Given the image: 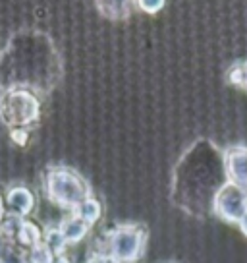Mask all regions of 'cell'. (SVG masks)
<instances>
[{
	"label": "cell",
	"mask_w": 247,
	"mask_h": 263,
	"mask_svg": "<svg viewBox=\"0 0 247 263\" xmlns=\"http://www.w3.org/2000/svg\"><path fill=\"white\" fill-rule=\"evenodd\" d=\"M75 215L83 219V221L87 222V224H93V222L99 221L100 217V203L97 199H93V197H87L83 203L75 207Z\"/></svg>",
	"instance_id": "cell-8"
},
{
	"label": "cell",
	"mask_w": 247,
	"mask_h": 263,
	"mask_svg": "<svg viewBox=\"0 0 247 263\" xmlns=\"http://www.w3.org/2000/svg\"><path fill=\"white\" fill-rule=\"evenodd\" d=\"M60 230H62V234H64L68 244H77L89 232V224L83 221V219H79L77 215H74V217H70V219L64 221Z\"/></svg>",
	"instance_id": "cell-7"
},
{
	"label": "cell",
	"mask_w": 247,
	"mask_h": 263,
	"mask_svg": "<svg viewBox=\"0 0 247 263\" xmlns=\"http://www.w3.org/2000/svg\"><path fill=\"white\" fill-rule=\"evenodd\" d=\"M50 263H70V259H68L64 254H58V255H54V257H52V261H50Z\"/></svg>",
	"instance_id": "cell-13"
},
{
	"label": "cell",
	"mask_w": 247,
	"mask_h": 263,
	"mask_svg": "<svg viewBox=\"0 0 247 263\" xmlns=\"http://www.w3.org/2000/svg\"><path fill=\"white\" fill-rule=\"evenodd\" d=\"M2 215H4V205H2V197H0V219H2Z\"/></svg>",
	"instance_id": "cell-16"
},
{
	"label": "cell",
	"mask_w": 247,
	"mask_h": 263,
	"mask_svg": "<svg viewBox=\"0 0 247 263\" xmlns=\"http://www.w3.org/2000/svg\"><path fill=\"white\" fill-rule=\"evenodd\" d=\"M52 257H54V254H52L45 244H41V246L33 248V250L29 252V255H27V263H50L52 261Z\"/></svg>",
	"instance_id": "cell-10"
},
{
	"label": "cell",
	"mask_w": 247,
	"mask_h": 263,
	"mask_svg": "<svg viewBox=\"0 0 247 263\" xmlns=\"http://www.w3.org/2000/svg\"><path fill=\"white\" fill-rule=\"evenodd\" d=\"M226 173L232 182L247 186V149L234 147L226 153Z\"/></svg>",
	"instance_id": "cell-5"
},
{
	"label": "cell",
	"mask_w": 247,
	"mask_h": 263,
	"mask_svg": "<svg viewBox=\"0 0 247 263\" xmlns=\"http://www.w3.org/2000/svg\"><path fill=\"white\" fill-rule=\"evenodd\" d=\"M241 74H243V82H241V83H243V85L247 87V64L241 68Z\"/></svg>",
	"instance_id": "cell-15"
},
{
	"label": "cell",
	"mask_w": 247,
	"mask_h": 263,
	"mask_svg": "<svg viewBox=\"0 0 247 263\" xmlns=\"http://www.w3.org/2000/svg\"><path fill=\"white\" fill-rule=\"evenodd\" d=\"M47 194L52 201L77 207L89 197V188L81 176L70 168H52L47 176Z\"/></svg>",
	"instance_id": "cell-1"
},
{
	"label": "cell",
	"mask_w": 247,
	"mask_h": 263,
	"mask_svg": "<svg viewBox=\"0 0 247 263\" xmlns=\"http://www.w3.org/2000/svg\"><path fill=\"white\" fill-rule=\"evenodd\" d=\"M239 229H241V232L247 236V213H245V217L241 219V222H239Z\"/></svg>",
	"instance_id": "cell-14"
},
{
	"label": "cell",
	"mask_w": 247,
	"mask_h": 263,
	"mask_svg": "<svg viewBox=\"0 0 247 263\" xmlns=\"http://www.w3.org/2000/svg\"><path fill=\"white\" fill-rule=\"evenodd\" d=\"M0 110L4 115L6 124H29L35 122L39 116V103L37 99L27 91L16 89L10 91L0 103Z\"/></svg>",
	"instance_id": "cell-3"
},
{
	"label": "cell",
	"mask_w": 247,
	"mask_h": 263,
	"mask_svg": "<svg viewBox=\"0 0 247 263\" xmlns=\"http://www.w3.org/2000/svg\"><path fill=\"white\" fill-rule=\"evenodd\" d=\"M89 263H118L112 257V255H97V257H93Z\"/></svg>",
	"instance_id": "cell-12"
},
{
	"label": "cell",
	"mask_w": 247,
	"mask_h": 263,
	"mask_svg": "<svg viewBox=\"0 0 247 263\" xmlns=\"http://www.w3.org/2000/svg\"><path fill=\"white\" fill-rule=\"evenodd\" d=\"M214 211L222 217L224 221L241 222L247 213V190L236 182H224V186L218 190L214 197Z\"/></svg>",
	"instance_id": "cell-2"
},
{
	"label": "cell",
	"mask_w": 247,
	"mask_h": 263,
	"mask_svg": "<svg viewBox=\"0 0 247 263\" xmlns=\"http://www.w3.org/2000/svg\"><path fill=\"white\" fill-rule=\"evenodd\" d=\"M110 252L116 261H135L143 252V232L135 227H118L110 234Z\"/></svg>",
	"instance_id": "cell-4"
},
{
	"label": "cell",
	"mask_w": 247,
	"mask_h": 263,
	"mask_svg": "<svg viewBox=\"0 0 247 263\" xmlns=\"http://www.w3.org/2000/svg\"><path fill=\"white\" fill-rule=\"evenodd\" d=\"M43 244L49 248L54 255L62 254V250L68 246L66 238H64V234H62V230L60 229H56V230L50 229L49 232H47V236H45V242H43Z\"/></svg>",
	"instance_id": "cell-9"
},
{
	"label": "cell",
	"mask_w": 247,
	"mask_h": 263,
	"mask_svg": "<svg viewBox=\"0 0 247 263\" xmlns=\"http://www.w3.org/2000/svg\"><path fill=\"white\" fill-rule=\"evenodd\" d=\"M139 6H141V10L155 14V12H158V10L164 6V2H162V0H155V2H151V0H141Z\"/></svg>",
	"instance_id": "cell-11"
},
{
	"label": "cell",
	"mask_w": 247,
	"mask_h": 263,
	"mask_svg": "<svg viewBox=\"0 0 247 263\" xmlns=\"http://www.w3.org/2000/svg\"><path fill=\"white\" fill-rule=\"evenodd\" d=\"M8 205L14 209V213H16L17 217H24V215H27L33 209L35 197L27 188L16 186V188H12L8 192Z\"/></svg>",
	"instance_id": "cell-6"
}]
</instances>
